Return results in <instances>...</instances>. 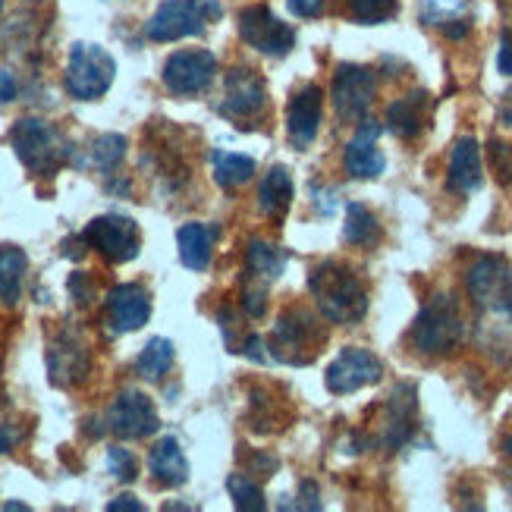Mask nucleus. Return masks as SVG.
I'll return each mask as SVG.
<instances>
[{
  "mask_svg": "<svg viewBox=\"0 0 512 512\" xmlns=\"http://www.w3.org/2000/svg\"><path fill=\"white\" fill-rule=\"evenodd\" d=\"M478 311L475 337L497 362H512V267L503 255H478L465 274Z\"/></svg>",
  "mask_w": 512,
  "mask_h": 512,
  "instance_id": "obj_1",
  "label": "nucleus"
},
{
  "mask_svg": "<svg viewBox=\"0 0 512 512\" xmlns=\"http://www.w3.org/2000/svg\"><path fill=\"white\" fill-rule=\"evenodd\" d=\"M308 289L315 296L321 315L333 324H359L368 311V289L349 267L324 261L308 274Z\"/></svg>",
  "mask_w": 512,
  "mask_h": 512,
  "instance_id": "obj_2",
  "label": "nucleus"
},
{
  "mask_svg": "<svg viewBox=\"0 0 512 512\" xmlns=\"http://www.w3.org/2000/svg\"><path fill=\"white\" fill-rule=\"evenodd\" d=\"M10 145L16 158L38 176H54L60 167L70 161V148L63 136L41 117H26L10 129Z\"/></svg>",
  "mask_w": 512,
  "mask_h": 512,
  "instance_id": "obj_3",
  "label": "nucleus"
},
{
  "mask_svg": "<svg viewBox=\"0 0 512 512\" xmlns=\"http://www.w3.org/2000/svg\"><path fill=\"white\" fill-rule=\"evenodd\" d=\"M465 337V321L456 296L440 293L418 311L412 324V346L421 355H447Z\"/></svg>",
  "mask_w": 512,
  "mask_h": 512,
  "instance_id": "obj_4",
  "label": "nucleus"
},
{
  "mask_svg": "<svg viewBox=\"0 0 512 512\" xmlns=\"http://www.w3.org/2000/svg\"><path fill=\"white\" fill-rule=\"evenodd\" d=\"M117 79V63L101 44L76 41L70 48V63H66V92L76 101H98L107 95V88Z\"/></svg>",
  "mask_w": 512,
  "mask_h": 512,
  "instance_id": "obj_5",
  "label": "nucleus"
},
{
  "mask_svg": "<svg viewBox=\"0 0 512 512\" xmlns=\"http://www.w3.org/2000/svg\"><path fill=\"white\" fill-rule=\"evenodd\" d=\"M321 343L324 330L318 327V318L311 311L293 308L274 324L267 349H271V359L283 365H308L321 352Z\"/></svg>",
  "mask_w": 512,
  "mask_h": 512,
  "instance_id": "obj_6",
  "label": "nucleus"
},
{
  "mask_svg": "<svg viewBox=\"0 0 512 512\" xmlns=\"http://www.w3.org/2000/svg\"><path fill=\"white\" fill-rule=\"evenodd\" d=\"M82 242L85 246H92L110 264H126L139 255L142 233H139V224L132 217L104 214V217H95L92 224L82 230Z\"/></svg>",
  "mask_w": 512,
  "mask_h": 512,
  "instance_id": "obj_7",
  "label": "nucleus"
},
{
  "mask_svg": "<svg viewBox=\"0 0 512 512\" xmlns=\"http://www.w3.org/2000/svg\"><path fill=\"white\" fill-rule=\"evenodd\" d=\"M239 35L249 48L267 54V57H283L293 51L296 32L293 26L280 22L267 7H249L239 13Z\"/></svg>",
  "mask_w": 512,
  "mask_h": 512,
  "instance_id": "obj_8",
  "label": "nucleus"
},
{
  "mask_svg": "<svg viewBox=\"0 0 512 512\" xmlns=\"http://www.w3.org/2000/svg\"><path fill=\"white\" fill-rule=\"evenodd\" d=\"M384 377V365L377 359L374 352L368 349H359V346H349L337 355V362H333L324 374L327 381V390L337 393V396H349L362 387H371Z\"/></svg>",
  "mask_w": 512,
  "mask_h": 512,
  "instance_id": "obj_9",
  "label": "nucleus"
},
{
  "mask_svg": "<svg viewBox=\"0 0 512 512\" xmlns=\"http://www.w3.org/2000/svg\"><path fill=\"white\" fill-rule=\"evenodd\" d=\"M217 76V57L211 51H176L164 63V85L173 95H202Z\"/></svg>",
  "mask_w": 512,
  "mask_h": 512,
  "instance_id": "obj_10",
  "label": "nucleus"
},
{
  "mask_svg": "<svg viewBox=\"0 0 512 512\" xmlns=\"http://www.w3.org/2000/svg\"><path fill=\"white\" fill-rule=\"evenodd\" d=\"M377 92V79L368 66H355V63H343L337 76H333V107L343 120H365L368 107L374 101Z\"/></svg>",
  "mask_w": 512,
  "mask_h": 512,
  "instance_id": "obj_11",
  "label": "nucleus"
},
{
  "mask_svg": "<svg viewBox=\"0 0 512 512\" xmlns=\"http://www.w3.org/2000/svg\"><path fill=\"white\" fill-rule=\"evenodd\" d=\"M107 425L123 440H142L161 428L154 403L142 390H123L107 412Z\"/></svg>",
  "mask_w": 512,
  "mask_h": 512,
  "instance_id": "obj_12",
  "label": "nucleus"
},
{
  "mask_svg": "<svg viewBox=\"0 0 512 512\" xmlns=\"http://www.w3.org/2000/svg\"><path fill=\"white\" fill-rule=\"evenodd\" d=\"M415 425H418V390H415V384H399L387 396L381 443L390 453L403 450L415 434Z\"/></svg>",
  "mask_w": 512,
  "mask_h": 512,
  "instance_id": "obj_13",
  "label": "nucleus"
},
{
  "mask_svg": "<svg viewBox=\"0 0 512 512\" xmlns=\"http://www.w3.org/2000/svg\"><path fill=\"white\" fill-rule=\"evenodd\" d=\"M321 107H324V95H321L318 85H302L299 92L289 98V107H286V136H289V142H293V148L305 151V148H311V142L318 139Z\"/></svg>",
  "mask_w": 512,
  "mask_h": 512,
  "instance_id": "obj_14",
  "label": "nucleus"
},
{
  "mask_svg": "<svg viewBox=\"0 0 512 512\" xmlns=\"http://www.w3.org/2000/svg\"><path fill=\"white\" fill-rule=\"evenodd\" d=\"M205 32V19L195 13L189 0H164V4L154 10V16L145 22V35L151 41H180L189 35H202Z\"/></svg>",
  "mask_w": 512,
  "mask_h": 512,
  "instance_id": "obj_15",
  "label": "nucleus"
},
{
  "mask_svg": "<svg viewBox=\"0 0 512 512\" xmlns=\"http://www.w3.org/2000/svg\"><path fill=\"white\" fill-rule=\"evenodd\" d=\"M267 107V88L252 70H233L227 76V92L220 101V114L230 120H252Z\"/></svg>",
  "mask_w": 512,
  "mask_h": 512,
  "instance_id": "obj_16",
  "label": "nucleus"
},
{
  "mask_svg": "<svg viewBox=\"0 0 512 512\" xmlns=\"http://www.w3.org/2000/svg\"><path fill=\"white\" fill-rule=\"evenodd\" d=\"M48 368H51V381L60 387H76L88 377L92 368V355L88 346L76 337V333H60L48 349Z\"/></svg>",
  "mask_w": 512,
  "mask_h": 512,
  "instance_id": "obj_17",
  "label": "nucleus"
},
{
  "mask_svg": "<svg viewBox=\"0 0 512 512\" xmlns=\"http://www.w3.org/2000/svg\"><path fill=\"white\" fill-rule=\"evenodd\" d=\"M107 318L117 333H129L148 324L151 318V296L139 283H120L107 293Z\"/></svg>",
  "mask_w": 512,
  "mask_h": 512,
  "instance_id": "obj_18",
  "label": "nucleus"
},
{
  "mask_svg": "<svg viewBox=\"0 0 512 512\" xmlns=\"http://www.w3.org/2000/svg\"><path fill=\"white\" fill-rule=\"evenodd\" d=\"M384 126L374 123V120H362L359 132L352 136L349 148H346V170L359 180H377L384 173L387 158L384 151L377 148V139H381Z\"/></svg>",
  "mask_w": 512,
  "mask_h": 512,
  "instance_id": "obj_19",
  "label": "nucleus"
},
{
  "mask_svg": "<svg viewBox=\"0 0 512 512\" xmlns=\"http://www.w3.org/2000/svg\"><path fill=\"white\" fill-rule=\"evenodd\" d=\"M421 22L459 41L472 32V10L465 0H421Z\"/></svg>",
  "mask_w": 512,
  "mask_h": 512,
  "instance_id": "obj_20",
  "label": "nucleus"
},
{
  "mask_svg": "<svg viewBox=\"0 0 512 512\" xmlns=\"http://www.w3.org/2000/svg\"><path fill=\"white\" fill-rule=\"evenodd\" d=\"M447 183L453 192L459 195H469L475 189H481L484 183V170H481V148L472 136H465L453 145V154H450V176Z\"/></svg>",
  "mask_w": 512,
  "mask_h": 512,
  "instance_id": "obj_21",
  "label": "nucleus"
},
{
  "mask_svg": "<svg viewBox=\"0 0 512 512\" xmlns=\"http://www.w3.org/2000/svg\"><path fill=\"white\" fill-rule=\"evenodd\" d=\"M148 469L158 484H167V487L186 484L189 481V459L180 447V440L161 437L158 443H154L151 453H148Z\"/></svg>",
  "mask_w": 512,
  "mask_h": 512,
  "instance_id": "obj_22",
  "label": "nucleus"
},
{
  "mask_svg": "<svg viewBox=\"0 0 512 512\" xmlns=\"http://www.w3.org/2000/svg\"><path fill=\"white\" fill-rule=\"evenodd\" d=\"M425 117H428V95L412 92L387 107V129L399 139H415L425 129Z\"/></svg>",
  "mask_w": 512,
  "mask_h": 512,
  "instance_id": "obj_23",
  "label": "nucleus"
},
{
  "mask_svg": "<svg viewBox=\"0 0 512 512\" xmlns=\"http://www.w3.org/2000/svg\"><path fill=\"white\" fill-rule=\"evenodd\" d=\"M293 176H289L286 167H271L267 176L261 180V189H258V208L261 214L274 217V220H283L289 205H293Z\"/></svg>",
  "mask_w": 512,
  "mask_h": 512,
  "instance_id": "obj_24",
  "label": "nucleus"
},
{
  "mask_svg": "<svg viewBox=\"0 0 512 512\" xmlns=\"http://www.w3.org/2000/svg\"><path fill=\"white\" fill-rule=\"evenodd\" d=\"M214 227L205 224H186L176 233V246H180V261L189 271H205L211 264V249H214Z\"/></svg>",
  "mask_w": 512,
  "mask_h": 512,
  "instance_id": "obj_25",
  "label": "nucleus"
},
{
  "mask_svg": "<svg viewBox=\"0 0 512 512\" xmlns=\"http://www.w3.org/2000/svg\"><path fill=\"white\" fill-rule=\"evenodd\" d=\"M29 271V258L16 246L0 249V305L13 308L22 296V280Z\"/></svg>",
  "mask_w": 512,
  "mask_h": 512,
  "instance_id": "obj_26",
  "label": "nucleus"
},
{
  "mask_svg": "<svg viewBox=\"0 0 512 512\" xmlns=\"http://www.w3.org/2000/svg\"><path fill=\"white\" fill-rule=\"evenodd\" d=\"M211 170H214V183L224 189H239L246 186L255 176V161L249 154H236V151H211Z\"/></svg>",
  "mask_w": 512,
  "mask_h": 512,
  "instance_id": "obj_27",
  "label": "nucleus"
},
{
  "mask_svg": "<svg viewBox=\"0 0 512 512\" xmlns=\"http://www.w3.org/2000/svg\"><path fill=\"white\" fill-rule=\"evenodd\" d=\"M384 230L381 224H377V217L359 205V202H352L346 208V220H343V239L349 242V246H359V249H374L377 242H381Z\"/></svg>",
  "mask_w": 512,
  "mask_h": 512,
  "instance_id": "obj_28",
  "label": "nucleus"
},
{
  "mask_svg": "<svg viewBox=\"0 0 512 512\" xmlns=\"http://www.w3.org/2000/svg\"><path fill=\"white\" fill-rule=\"evenodd\" d=\"M246 264H249V271L261 280H277L283 274V267H286V255L271 246V242H264V239H252L249 242V252H246Z\"/></svg>",
  "mask_w": 512,
  "mask_h": 512,
  "instance_id": "obj_29",
  "label": "nucleus"
},
{
  "mask_svg": "<svg viewBox=\"0 0 512 512\" xmlns=\"http://www.w3.org/2000/svg\"><path fill=\"white\" fill-rule=\"evenodd\" d=\"M139 374L145 381H161V377L173 368V343L164 337H154L145 343V349L139 352V362H136Z\"/></svg>",
  "mask_w": 512,
  "mask_h": 512,
  "instance_id": "obj_30",
  "label": "nucleus"
},
{
  "mask_svg": "<svg viewBox=\"0 0 512 512\" xmlns=\"http://www.w3.org/2000/svg\"><path fill=\"white\" fill-rule=\"evenodd\" d=\"M227 491L233 497V506L242 509V512H264L267 509V500L261 494V487L252 478H246V475H230Z\"/></svg>",
  "mask_w": 512,
  "mask_h": 512,
  "instance_id": "obj_31",
  "label": "nucleus"
},
{
  "mask_svg": "<svg viewBox=\"0 0 512 512\" xmlns=\"http://www.w3.org/2000/svg\"><path fill=\"white\" fill-rule=\"evenodd\" d=\"M126 158V139L117 136V132H107V136H98L95 145H92V161L110 173V170H117V164Z\"/></svg>",
  "mask_w": 512,
  "mask_h": 512,
  "instance_id": "obj_32",
  "label": "nucleus"
},
{
  "mask_svg": "<svg viewBox=\"0 0 512 512\" xmlns=\"http://www.w3.org/2000/svg\"><path fill=\"white\" fill-rule=\"evenodd\" d=\"M349 10L362 26H381L396 16V0H349Z\"/></svg>",
  "mask_w": 512,
  "mask_h": 512,
  "instance_id": "obj_33",
  "label": "nucleus"
},
{
  "mask_svg": "<svg viewBox=\"0 0 512 512\" xmlns=\"http://www.w3.org/2000/svg\"><path fill=\"white\" fill-rule=\"evenodd\" d=\"M107 469H110V475H114L117 481H123V484H132L139 478V462H136V456H132L126 447H110L107 450Z\"/></svg>",
  "mask_w": 512,
  "mask_h": 512,
  "instance_id": "obj_34",
  "label": "nucleus"
},
{
  "mask_svg": "<svg viewBox=\"0 0 512 512\" xmlns=\"http://www.w3.org/2000/svg\"><path fill=\"white\" fill-rule=\"evenodd\" d=\"M242 308H246V315H252V318H264V311H267V289L264 286H249L246 293H242Z\"/></svg>",
  "mask_w": 512,
  "mask_h": 512,
  "instance_id": "obj_35",
  "label": "nucleus"
},
{
  "mask_svg": "<svg viewBox=\"0 0 512 512\" xmlns=\"http://www.w3.org/2000/svg\"><path fill=\"white\" fill-rule=\"evenodd\" d=\"M242 355L252 359V362H267V359H271V352H267V340L258 337V333L246 340V346H242Z\"/></svg>",
  "mask_w": 512,
  "mask_h": 512,
  "instance_id": "obj_36",
  "label": "nucleus"
},
{
  "mask_svg": "<svg viewBox=\"0 0 512 512\" xmlns=\"http://www.w3.org/2000/svg\"><path fill=\"white\" fill-rule=\"evenodd\" d=\"M497 66H500V73H503V76H512V35H509V32H503V38H500Z\"/></svg>",
  "mask_w": 512,
  "mask_h": 512,
  "instance_id": "obj_37",
  "label": "nucleus"
},
{
  "mask_svg": "<svg viewBox=\"0 0 512 512\" xmlns=\"http://www.w3.org/2000/svg\"><path fill=\"white\" fill-rule=\"evenodd\" d=\"M189 4L195 7V13L202 16L205 22L220 19V13H224V7H220V0H189Z\"/></svg>",
  "mask_w": 512,
  "mask_h": 512,
  "instance_id": "obj_38",
  "label": "nucleus"
},
{
  "mask_svg": "<svg viewBox=\"0 0 512 512\" xmlns=\"http://www.w3.org/2000/svg\"><path fill=\"white\" fill-rule=\"evenodd\" d=\"M289 10L296 16H318L324 10V0H289Z\"/></svg>",
  "mask_w": 512,
  "mask_h": 512,
  "instance_id": "obj_39",
  "label": "nucleus"
},
{
  "mask_svg": "<svg viewBox=\"0 0 512 512\" xmlns=\"http://www.w3.org/2000/svg\"><path fill=\"white\" fill-rule=\"evenodd\" d=\"M107 509H110V512H142L145 503L136 500V497H129V494H123V497H117V500H110Z\"/></svg>",
  "mask_w": 512,
  "mask_h": 512,
  "instance_id": "obj_40",
  "label": "nucleus"
},
{
  "mask_svg": "<svg viewBox=\"0 0 512 512\" xmlns=\"http://www.w3.org/2000/svg\"><path fill=\"white\" fill-rule=\"evenodd\" d=\"M296 509H321V500H318V487L311 481H302V503H296Z\"/></svg>",
  "mask_w": 512,
  "mask_h": 512,
  "instance_id": "obj_41",
  "label": "nucleus"
},
{
  "mask_svg": "<svg viewBox=\"0 0 512 512\" xmlns=\"http://www.w3.org/2000/svg\"><path fill=\"white\" fill-rule=\"evenodd\" d=\"M70 289H73V296H76L79 305H88V302H92V283H85V286H82V274H73V277H70Z\"/></svg>",
  "mask_w": 512,
  "mask_h": 512,
  "instance_id": "obj_42",
  "label": "nucleus"
},
{
  "mask_svg": "<svg viewBox=\"0 0 512 512\" xmlns=\"http://www.w3.org/2000/svg\"><path fill=\"white\" fill-rule=\"evenodd\" d=\"M13 95H16V79H13V73L0 70V104L13 101Z\"/></svg>",
  "mask_w": 512,
  "mask_h": 512,
  "instance_id": "obj_43",
  "label": "nucleus"
},
{
  "mask_svg": "<svg viewBox=\"0 0 512 512\" xmlns=\"http://www.w3.org/2000/svg\"><path fill=\"white\" fill-rule=\"evenodd\" d=\"M16 440H19V434H16L13 428L0 425V456H4V453H10V450L16 447Z\"/></svg>",
  "mask_w": 512,
  "mask_h": 512,
  "instance_id": "obj_44",
  "label": "nucleus"
},
{
  "mask_svg": "<svg viewBox=\"0 0 512 512\" xmlns=\"http://www.w3.org/2000/svg\"><path fill=\"white\" fill-rule=\"evenodd\" d=\"M4 509H19V512H26L29 506H26V503H13V500H10V503H4Z\"/></svg>",
  "mask_w": 512,
  "mask_h": 512,
  "instance_id": "obj_45",
  "label": "nucleus"
},
{
  "mask_svg": "<svg viewBox=\"0 0 512 512\" xmlns=\"http://www.w3.org/2000/svg\"><path fill=\"white\" fill-rule=\"evenodd\" d=\"M503 450H506V453H509V456H512V434H509V437H506V440H503Z\"/></svg>",
  "mask_w": 512,
  "mask_h": 512,
  "instance_id": "obj_46",
  "label": "nucleus"
},
{
  "mask_svg": "<svg viewBox=\"0 0 512 512\" xmlns=\"http://www.w3.org/2000/svg\"><path fill=\"white\" fill-rule=\"evenodd\" d=\"M0 10H4V0H0Z\"/></svg>",
  "mask_w": 512,
  "mask_h": 512,
  "instance_id": "obj_47",
  "label": "nucleus"
}]
</instances>
